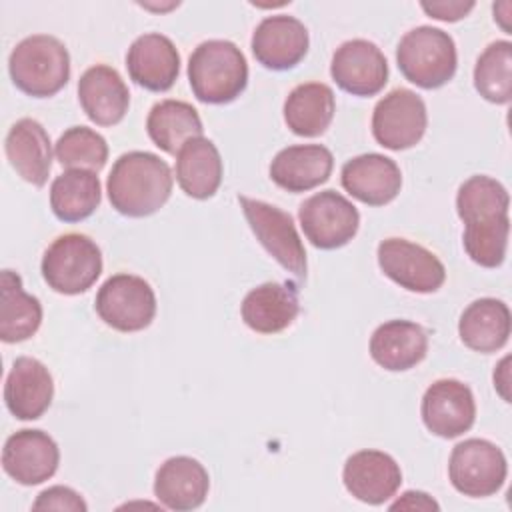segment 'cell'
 Here are the masks:
<instances>
[{
	"instance_id": "obj_3",
	"label": "cell",
	"mask_w": 512,
	"mask_h": 512,
	"mask_svg": "<svg viewBox=\"0 0 512 512\" xmlns=\"http://www.w3.org/2000/svg\"><path fill=\"white\" fill-rule=\"evenodd\" d=\"M8 70L20 92L48 98L68 84L70 54L56 36L32 34L16 44L8 58Z\"/></svg>"
},
{
	"instance_id": "obj_4",
	"label": "cell",
	"mask_w": 512,
	"mask_h": 512,
	"mask_svg": "<svg viewBox=\"0 0 512 512\" xmlns=\"http://www.w3.org/2000/svg\"><path fill=\"white\" fill-rule=\"evenodd\" d=\"M396 62L408 82L424 90H434L450 82L456 74V44L440 28L416 26L400 38Z\"/></svg>"
},
{
	"instance_id": "obj_27",
	"label": "cell",
	"mask_w": 512,
	"mask_h": 512,
	"mask_svg": "<svg viewBox=\"0 0 512 512\" xmlns=\"http://www.w3.org/2000/svg\"><path fill=\"white\" fill-rule=\"evenodd\" d=\"M510 326V310L502 300L480 298L464 308L458 320V334L470 350L490 354L506 346Z\"/></svg>"
},
{
	"instance_id": "obj_13",
	"label": "cell",
	"mask_w": 512,
	"mask_h": 512,
	"mask_svg": "<svg viewBox=\"0 0 512 512\" xmlns=\"http://www.w3.org/2000/svg\"><path fill=\"white\" fill-rule=\"evenodd\" d=\"M330 76L352 96H374L388 82V62L374 42L354 38L336 48Z\"/></svg>"
},
{
	"instance_id": "obj_20",
	"label": "cell",
	"mask_w": 512,
	"mask_h": 512,
	"mask_svg": "<svg viewBox=\"0 0 512 512\" xmlns=\"http://www.w3.org/2000/svg\"><path fill=\"white\" fill-rule=\"evenodd\" d=\"M208 490V470L196 458L172 456L156 470L154 496L168 510H194L204 504Z\"/></svg>"
},
{
	"instance_id": "obj_31",
	"label": "cell",
	"mask_w": 512,
	"mask_h": 512,
	"mask_svg": "<svg viewBox=\"0 0 512 512\" xmlns=\"http://www.w3.org/2000/svg\"><path fill=\"white\" fill-rule=\"evenodd\" d=\"M202 130L196 108L184 100H160L150 108L146 118L150 140L168 154H178L188 140L202 136Z\"/></svg>"
},
{
	"instance_id": "obj_22",
	"label": "cell",
	"mask_w": 512,
	"mask_h": 512,
	"mask_svg": "<svg viewBox=\"0 0 512 512\" xmlns=\"http://www.w3.org/2000/svg\"><path fill=\"white\" fill-rule=\"evenodd\" d=\"M78 100L94 124L114 126L128 112L130 92L118 70L106 64H96L80 76Z\"/></svg>"
},
{
	"instance_id": "obj_16",
	"label": "cell",
	"mask_w": 512,
	"mask_h": 512,
	"mask_svg": "<svg viewBox=\"0 0 512 512\" xmlns=\"http://www.w3.org/2000/svg\"><path fill=\"white\" fill-rule=\"evenodd\" d=\"M346 490L364 504H384L402 484V470L398 462L380 450L354 452L342 470Z\"/></svg>"
},
{
	"instance_id": "obj_11",
	"label": "cell",
	"mask_w": 512,
	"mask_h": 512,
	"mask_svg": "<svg viewBox=\"0 0 512 512\" xmlns=\"http://www.w3.org/2000/svg\"><path fill=\"white\" fill-rule=\"evenodd\" d=\"M428 126L424 100L408 90L396 88L378 100L372 112L374 140L388 150H406L416 146Z\"/></svg>"
},
{
	"instance_id": "obj_6",
	"label": "cell",
	"mask_w": 512,
	"mask_h": 512,
	"mask_svg": "<svg viewBox=\"0 0 512 512\" xmlns=\"http://www.w3.org/2000/svg\"><path fill=\"white\" fill-rule=\"evenodd\" d=\"M244 218L266 252L298 280L306 278V250L288 212L268 202L238 196Z\"/></svg>"
},
{
	"instance_id": "obj_2",
	"label": "cell",
	"mask_w": 512,
	"mask_h": 512,
	"mask_svg": "<svg viewBox=\"0 0 512 512\" xmlns=\"http://www.w3.org/2000/svg\"><path fill=\"white\" fill-rule=\"evenodd\" d=\"M188 82L200 102L228 104L248 84V62L234 42L206 40L190 54Z\"/></svg>"
},
{
	"instance_id": "obj_25",
	"label": "cell",
	"mask_w": 512,
	"mask_h": 512,
	"mask_svg": "<svg viewBox=\"0 0 512 512\" xmlns=\"http://www.w3.org/2000/svg\"><path fill=\"white\" fill-rule=\"evenodd\" d=\"M428 352L426 330L410 320H388L370 338L372 360L390 372H404L424 360Z\"/></svg>"
},
{
	"instance_id": "obj_24",
	"label": "cell",
	"mask_w": 512,
	"mask_h": 512,
	"mask_svg": "<svg viewBox=\"0 0 512 512\" xmlns=\"http://www.w3.org/2000/svg\"><path fill=\"white\" fill-rule=\"evenodd\" d=\"M242 320L258 334L286 330L300 312L298 292L288 282H264L252 288L242 300Z\"/></svg>"
},
{
	"instance_id": "obj_10",
	"label": "cell",
	"mask_w": 512,
	"mask_h": 512,
	"mask_svg": "<svg viewBox=\"0 0 512 512\" xmlns=\"http://www.w3.org/2000/svg\"><path fill=\"white\" fill-rule=\"evenodd\" d=\"M378 266L408 292L430 294L446 280V268L428 248L406 238H386L378 244Z\"/></svg>"
},
{
	"instance_id": "obj_17",
	"label": "cell",
	"mask_w": 512,
	"mask_h": 512,
	"mask_svg": "<svg viewBox=\"0 0 512 512\" xmlns=\"http://www.w3.org/2000/svg\"><path fill=\"white\" fill-rule=\"evenodd\" d=\"M342 188L368 206H384L392 202L402 188L398 164L378 152L350 158L340 172Z\"/></svg>"
},
{
	"instance_id": "obj_19",
	"label": "cell",
	"mask_w": 512,
	"mask_h": 512,
	"mask_svg": "<svg viewBox=\"0 0 512 512\" xmlns=\"http://www.w3.org/2000/svg\"><path fill=\"white\" fill-rule=\"evenodd\" d=\"M52 396L50 370L36 358H16L4 384V402L10 414L18 420H38L50 408Z\"/></svg>"
},
{
	"instance_id": "obj_5",
	"label": "cell",
	"mask_w": 512,
	"mask_h": 512,
	"mask_svg": "<svg viewBox=\"0 0 512 512\" xmlns=\"http://www.w3.org/2000/svg\"><path fill=\"white\" fill-rule=\"evenodd\" d=\"M42 278L66 296H76L94 286L102 274V252L86 234L58 236L42 256Z\"/></svg>"
},
{
	"instance_id": "obj_26",
	"label": "cell",
	"mask_w": 512,
	"mask_h": 512,
	"mask_svg": "<svg viewBox=\"0 0 512 512\" xmlns=\"http://www.w3.org/2000/svg\"><path fill=\"white\" fill-rule=\"evenodd\" d=\"M176 182L186 196L196 200L216 194L222 184V158L212 140L198 136L178 150Z\"/></svg>"
},
{
	"instance_id": "obj_8",
	"label": "cell",
	"mask_w": 512,
	"mask_h": 512,
	"mask_svg": "<svg viewBox=\"0 0 512 512\" xmlns=\"http://www.w3.org/2000/svg\"><path fill=\"white\" fill-rule=\"evenodd\" d=\"M508 474L504 452L484 438H468L452 448L448 460V478L452 486L470 498L496 494Z\"/></svg>"
},
{
	"instance_id": "obj_9",
	"label": "cell",
	"mask_w": 512,
	"mask_h": 512,
	"mask_svg": "<svg viewBox=\"0 0 512 512\" xmlns=\"http://www.w3.org/2000/svg\"><path fill=\"white\" fill-rule=\"evenodd\" d=\"M298 220L304 236L320 250L346 246L358 232L360 214L356 206L336 190H322L300 204Z\"/></svg>"
},
{
	"instance_id": "obj_28",
	"label": "cell",
	"mask_w": 512,
	"mask_h": 512,
	"mask_svg": "<svg viewBox=\"0 0 512 512\" xmlns=\"http://www.w3.org/2000/svg\"><path fill=\"white\" fill-rule=\"evenodd\" d=\"M508 190L490 176L476 174L464 180L456 194V212L464 228L494 226L510 220Z\"/></svg>"
},
{
	"instance_id": "obj_23",
	"label": "cell",
	"mask_w": 512,
	"mask_h": 512,
	"mask_svg": "<svg viewBox=\"0 0 512 512\" xmlns=\"http://www.w3.org/2000/svg\"><path fill=\"white\" fill-rule=\"evenodd\" d=\"M4 152L16 174L40 188L52 168V146L44 126L34 118H20L6 134Z\"/></svg>"
},
{
	"instance_id": "obj_32",
	"label": "cell",
	"mask_w": 512,
	"mask_h": 512,
	"mask_svg": "<svg viewBox=\"0 0 512 512\" xmlns=\"http://www.w3.org/2000/svg\"><path fill=\"white\" fill-rule=\"evenodd\" d=\"M102 198L96 172L66 170L50 186V208L62 222H80L94 214Z\"/></svg>"
},
{
	"instance_id": "obj_30",
	"label": "cell",
	"mask_w": 512,
	"mask_h": 512,
	"mask_svg": "<svg viewBox=\"0 0 512 512\" xmlns=\"http://www.w3.org/2000/svg\"><path fill=\"white\" fill-rule=\"evenodd\" d=\"M336 112L334 92L328 84L306 82L298 84L284 102V122L304 138L320 136L332 124Z\"/></svg>"
},
{
	"instance_id": "obj_18",
	"label": "cell",
	"mask_w": 512,
	"mask_h": 512,
	"mask_svg": "<svg viewBox=\"0 0 512 512\" xmlns=\"http://www.w3.org/2000/svg\"><path fill=\"white\" fill-rule=\"evenodd\" d=\"M126 70L138 86L150 92H166L180 74V54L168 36L148 32L130 44Z\"/></svg>"
},
{
	"instance_id": "obj_33",
	"label": "cell",
	"mask_w": 512,
	"mask_h": 512,
	"mask_svg": "<svg viewBox=\"0 0 512 512\" xmlns=\"http://www.w3.org/2000/svg\"><path fill=\"white\" fill-rule=\"evenodd\" d=\"M474 88L492 104L512 100V44L508 40L492 42L476 60Z\"/></svg>"
},
{
	"instance_id": "obj_1",
	"label": "cell",
	"mask_w": 512,
	"mask_h": 512,
	"mask_svg": "<svg viewBox=\"0 0 512 512\" xmlns=\"http://www.w3.org/2000/svg\"><path fill=\"white\" fill-rule=\"evenodd\" d=\"M170 166L156 154L132 150L122 154L106 180L112 208L128 218H144L158 212L172 194Z\"/></svg>"
},
{
	"instance_id": "obj_14",
	"label": "cell",
	"mask_w": 512,
	"mask_h": 512,
	"mask_svg": "<svg viewBox=\"0 0 512 512\" xmlns=\"http://www.w3.org/2000/svg\"><path fill=\"white\" fill-rule=\"evenodd\" d=\"M60 464L54 438L42 430H18L4 442L2 468L22 486H36L52 478Z\"/></svg>"
},
{
	"instance_id": "obj_36",
	"label": "cell",
	"mask_w": 512,
	"mask_h": 512,
	"mask_svg": "<svg viewBox=\"0 0 512 512\" xmlns=\"http://www.w3.org/2000/svg\"><path fill=\"white\" fill-rule=\"evenodd\" d=\"M476 4L472 0H440V2H420V8L436 20L442 22H458L466 18Z\"/></svg>"
},
{
	"instance_id": "obj_7",
	"label": "cell",
	"mask_w": 512,
	"mask_h": 512,
	"mask_svg": "<svg viewBox=\"0 0 512 512\" xmlns=\"http://www.w3.org/2000/svg\"><path fill=\"white\" fill-rule=\"evenodd\" d=\"M94 308L104 324L118 332H140L156 316V294L136 274H114L98 290Z\"/></svg>"
},
{
	"instance_id": "obj_12",
	"label": "cell",
	"mask_w": 512,
	"mask_h": 512,
	"mask_svg": "<svg viewBox=\"0 0 512 512\" xmlns=\"http://www.w3.org/2000/svg\"><path fill=\"white\" fill-rule=\"evenodd\" d=\"M424 426L440 438H458L468 432L476 420V402L472 390L456 378L432 382L420 406Z\"/></svg>"
},
{
	"instance_id": "obj_37",
	"label": "cell",
	"mask_w": 512,
	"mask_h": 512,
	"mask_svg": "<svg viewBox=\"0 0 512 512\" xmlns=\"http://www.w3.org/2000/svg\"><path fill=\"white\" fill-rule=\"evenodd\" d=\"M438 502L426 492L408 490L390 504V510H438Z\"/></svg>"
},
{
	"instance_id": "obj_29",
	"label": "cell",
	"mask_w": 512,
	"mask_h": 512,
	"mask_svg": "<svg viewBox=\"0 0 512 512\" xmlns=\"http://www.w3.org/2000/svg\"><path fill=\"white\" fill-rule=\"evenodd\" d=\"M42 324V304L36 296L24 292L22 278L12 270L0 276V338L6 344L24 342L38 332Z\"/></svg>"
},
{
	"instance_id": "obj_38",
	"label": "cell",
	"mask_w": 512,
	"mask_h": 512,
	"mask_svg": "<svg viewBox=\"0 0 512 512\" xmlns=\"http://www.w3.org/2000/svg\"><path fill=\"white\" fill-rule=\"evenodd\" d=\"M508 364H510V358L506 356V358L500 360L498 368L494 370V388L498 390V394L506 402H510V392H508V388H510V370H508Z\"/></svg>"
},
{
	"instance_id": "obj_34",
	"label": "cell",
	"mask_w": 512,
	"mask_h": 512,
	"mask_svg": "<svg viewBox=\"0 0 512 512\" xmlns=\"http://www.w3.org/2000/svg\"><path fill=\"white\" fill-rule=\"evenodd\" d=\"M56 160L68 170L100 172L108 160V144L88 126H72L60 134L54 146Z\"/></svg>"
},
{
	"instance_id": "obj_21",
	"label": "cell",
	"mask_w": 512,
	"mask_h": 512,
	"mask_svg": "<svg viewBox=\"0 0 512 512\" xmlns=\"http://www.w3.org/2000/svg\"><path fill=\"white\" fill-rule=\"evenodd\" d=\"M334 168L332 152L322 144L282 148L270 162V178L286 192H308L324 184Z\"/></svg>"
},
{
	"instance_id": "obj_35",
	"label": "cell",
	"mask_w": 512,
	"mask_h": 512,
	"mask_svg": "<svg viewBox=\"0 0 512 512\" xmlns=\"http://www.w3.org/2000/svg\"><path fill=\"white\" fill-rule=\"evenodd\" d=\"M32 510H58V512H86L84 498L68 486H50L38 494Z\"/></svg>"
},
{
	"instance_id": "obj_15",
	"label": "cell",
	"mask_w": 512,
	"mask_h": 512,
	"mask_svg": "<svg viewBox=\"0 0 512 512\" xmlns=\"http://www.w3.org/2000/svg\"><path fill=\"white\" fill-rule=\"evenodd\" d=\"M308 30L306 26L286 14L266 16L254 30L250 48L254 58L268 70H290L308 52Z\"/></svg>"
}]
</instances>
